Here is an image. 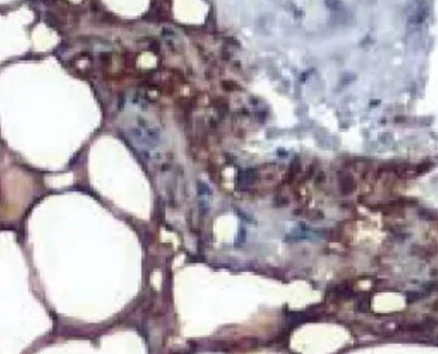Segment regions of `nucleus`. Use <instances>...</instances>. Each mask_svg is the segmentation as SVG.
<instances>
[{"mask_svg":"<svg viewBox=\"0 0 438 354\" xmlns=\"http://www.w3.org/2000/svg\"><path fill=\"white\" fill-rule=\"evenodd\" d=\"M129 137L137 145L146 149H153L157 147L161 141L159 130L150 128L147 123H140L137 128H130Z\"/></svg>","mask_w":438,"mask_h":354,"instance_id":"f257e3e1","label":"nucleus"}]
</instances>
